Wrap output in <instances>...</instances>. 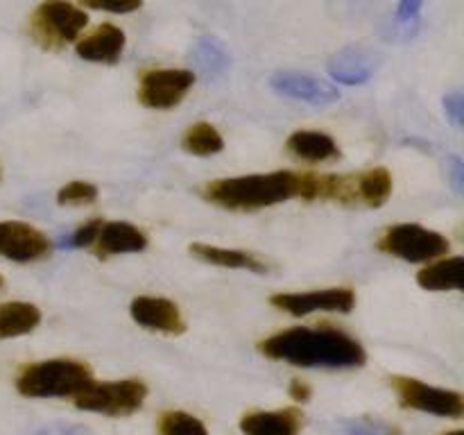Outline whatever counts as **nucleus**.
Here are the masks:
<instances>
[{"label":"nucleus","instance_id":"1","mask_svg":"<svg viewBox=\"0 0 464 435\" xmlns=\"http://www.w3.org/2000/svg\"><path fill=\"white\" fill-rule=\"evenodd\" d=\"M258 352L272 361L297 367H362L367 353L358 340L331 326H293L258 343Z\"/></svg>","mask_w":464,"mask_h":435},{"label":"nucleus","instance_id":"2","mask_svg":"<svg viewBox=\"0 0 464 435\" xmlns=\"http://www.w3.org/2000/svg\"><path fill=\"white\" fill-rule=\"evenodd\" d=\"M204 199L229 211H258L306 195V172L276 170L267 175H245L216 179L204 186Z\"/></svg>","mask_w":464,"mask_h":435},{"label":"nucleus","instance_id":"3","mask_svg":"<svg viewBox=\"0 0 464 435\" xmlns=\"http://www.w3.org/2000/svg\"><path fill=\"white\" fill-rule=\"evenodd\" d=\"M93 381V372L86 362L75 358H50V361L25 365L16 376V390L23 397H77Z\"/></svg>","mask_w":464,"mask_h":435},{"label":"nucleus","instance_id":"4","mask_svg":"<svg viewBox=\"0 0 464 435\" xmlns=\"http://www.w3.org/2000/svg\"><path fill=\"white\" fill-rule=\"evenodd\" d=\"M89 16L66 0H45L30 18V36L44 50H62L77 41Z\"/></svg>","mask_w":464,"mask_h":435},{"label":"nucleus","instance_id":"5","mask_svg":"<svg viewBox=\"0 0 464 435\" xmlns=\"http://www.w3.org/2000/svg\"><path fill=\"white\" fill-rule=\"evenodd\" d=\"M379 249L383 254H390V256L401 258V261L426 263L449 254L451 243L440 231L403 222V225H394L385 229V234L379 240Z\"/></svg>","mask_w":464,"mask_h":435},{"label":"nucleus","instance_id":"6","mask_svg":"<svg viewBox=\"0 0 464 435\" xmlns=\"http://www.w3.org/2000/svg\"><path fill=\"white\" fill-rule=\"evenodd\" d=\"M148 397V385L140 379H122L111 383H91L75 397L80 411L102 412L109 417H127L139 411Z\"/></svg>","mask_w":464,"mask_h":435},{"label":"nucleus","instance_id":"7","mask_svg":"<svg viewBox=\"0 0 464 435\" xmlns=\"http://www.w3.org/2000/svg\"><path fill=\"white\" fill-rule=\"evenodd\" d=\"M390 383L397 392L401 408H408V411L430 412V415L451 417V420L464 415V399L456 390L433 388L411 376H392Z\"/></svg>","mask_w":464,"mask_h":435},{"label":"nucleus","instance_id":"8","mask_svg":"<svg viewBox=\"0 0 464 435\" xmlns=\"http://www.w3.org/2000/svg\"><path fill=\"white\" fill-rule=\"evenodd\" d=\"M195 82V72L186 68H154L145 71L139 84V102L148 109L177 107Z\"/></svg>","mask_w":464,"mask_h":435},{"label":"nucleus","instance_id":"9","mask_svg":"<svg viewBox=\"0 0 464 435\" xmlns=\"http://www.w3.org/2000/svg\"><path fill=\"white\" fill-rule=\"evenodd\" d=\"M270 304L295 317L311 313H352L356 306V293L352 288H324L308 293L272 295Z\"/></svg>","mask_w":464,"mask_h":435},{"label":"nucleus","instance_id":"10","mask_svg":"<svg viewBox=\"0 0 464 435\" xmlns=\"http://www.w3.org/2000/svg\"><path fill=\"white\" fill-rule=\"evenodd\" d=\"M53 252L48 236L27 222H0V256L16 263L41 261Z\"/></svg>","mask_w":464,"mask_h":435},{"label":"nucleus","instance_id":"11","mask_svg":"<svg viewBox=\"0 0 464 435\" xmlns=\"http://www.w3.org/2000/svg\"><path fill=\"white\" fill-rule=\"evenodd\" d=\"M270 86L284 98L306 102L311 107H329L340 100V91L334 84L306 75V72L279 71L270 77Z\"/></svg>","mask_w":464,"mask_h":435},{"label":"nucleus","instance_id":"12","mask_svg":"<svg viewBox=\"0 0 464 435\" xmlns=\"http://www.w3.org/2000/svg\"><path fill=\"white\" fill-rule=\"evenodd\" d=\"M131 317L139 326L148 331H159L168 335H181L186 331V320L179 306L163 297H136L130 306Z\"/></svg>","mask_w":464,"mask_h":435},{"label":"nucleus","instance_id":"13","mask_svg":"<svg viewBox=\"0 0 464 435\" xmlns=\"http://www.w3.org/2000/svg\"><path fill=\"white\" fill-rule=\"evenodd\" d=\"M381 66L379 53L362 45H349L335 53L329 62V72L335 82L344 86L367 84Z\"/></svg>","mask_w":464,"mask_h":435},{"label":"nucleus","instance_id":"14","mask_svg":"<svg viewBox=\"0 0 464 435\" xmlns=\"http://www.w3.org/2000/svg\"><path fill=\"white\" fill-rule=\"evenodd\" d=\"M302 411L299 408H279V411H252L240 417L243 435H299L302 430Z\"/></svg>","mask_w":464,"mask_h":435},{"label":"nucleus","instance_id":"15","mask_svg":"<svg viewBox=\"0 0 464 435\" xmlns=\"http://www.w3.org/2000/svg\"><path fill=\"white\" fill-rule=\"evenodd\" d=\"M122 50H125V32L116 25H109V23L95 27L91 34L77 41L75 45V53L82 59L95 63H116Z\"/></svg>","mask_w":464,"mask_h":435},{"label":"nucleus","instance_id":"16","mask_svg":"<svg viewBox=\"0 0 464 435\" xmlns=\"http://www.w3.org/2000/svg\"><path fill=\"white\" fill-rule=\"evenodd\" d=\"M145 247H148V236L130 222H104L95 238V254L100 258L140 252Z\"/></svg>","mask_w":464,"mask_h":435},{"label":"nucleus","instance_id":"17","mask_svg":"<svg viewBox=\"0 0 464 435\" xmlns=\"http://www.w3.org/2000/svg\"><path fill=\"white\" fill-rule=\"evenodd\" d=\"M188 252L193 254L195 258H199V261L211 263V266L258 272V275L267 272V266L256 256V254L243 252V249H227V247H218V245L193 243L188 247Z\"/></svg>","mask_w":464,"mask_h":435},{"label":"nucleus","instance_id":"18","mask_svg":"<svg viewBox=\"0 0 464 435\" xmlns=\"http://www.w3.org/2000/svg\"><path fill=\"white\" fill-rule=\"evenodd\" d=\"M417 284L424 290L444 293V290H460L464 285V258L449 256L430 263L417 272Z\"/></svg>","mask_w":464,"mask_h":435},{"label":"nucleus","instance_id":"19","mask_svg":"<svg viewBox=\"0 0 464 435\" xmlns=\"http://www.w3.org/2000/svg\"><path fill=\"white\" fill-rule=\"evenodd\" d=\"M290 154L304 161H331L340 157L338 143L329 134L311 130H299L288 139Z\"/></svg>","mask_w":464,"mask_h":435},{"label":"nucleus","instance_id":"20","mask_svg":"<svg viewBox=\"0 0 464 435\" xmlns=\"http://www.w3.org/2000/svg\"><path fill=\"white\" fill-rule=\"evenodd\" d=\"M41 311L34 304L7 302L0 304V340L32 334L39 326Z\"/></svg>","mask_w":464,"mask_h":435},{"label":"nucleus","instance_id":"21","mask_svg":"<svg viewBox=\"0 0 464 435\" xmlns=\"http://www.w3.org/2000/svg\"><path fill=\"white\" fill-rule=\"evenodd\" d=\"M193 62L202 72L208 77L225 75L231 66L229 48L222 44L218 36H202L198 44L193 45Z\"/></svg>","mask_w":464,"mask_h":435},{"label":"nucleus","instance_id":"22","mask_svg":"<svg viewBox=\"0 0 464 435\" xmlns=\"http://www.w3.org/2000/svg\"><path fill=\"white\" fill-rule=\"evenodd\" d=\"M392 172L388 168H372V170L358 172V186H361V207L379 208L392 195Z\"/></svg>","mask_w":464,"mask_h":435},{"label":"nucleus","instance_id":"23","mask_svg":"<svg viewBox=\"0 0 464 435\" xmlns=\"http://www.w3.org/2000/svg\"><path fill=\"white\" fill-rule=\"evenodd\" d=\"M181 148L188 154H195V157H211V154L222 152L225 139L211 122H195L181 136Z\"/></svg>","mask_w":464,"mask_h":435},{"label":"nucleus","instance_id":"24","mask_svg":"<svg viewBox=\"0 0 464 435\" xmlns=\"http://www.w3.org/2000/svg\"><path fill=\"white\" fill-rule=\"evenodd\" d=\"M159 435H208V430L190 412L168 411L159 420Z\"/></svg>","mask_w":464,"mask_h":435},{"label":"nucleus","instance_id":"25","mask_svg":"<svg viewBox=\"0 0 464 435\" xmlns=\"http://www.w3.org/2000/svg\"><path fill=\"white\" fill-rule=\"evenodd\" d=\"M95 199H98V186L91 181H71L57 193V204L62 207H84Z\"/></svg>","mask_w":464,"mask_h":435},{"label":"nucleus","instance_id":"26","mask_svg":"<svg viewBox=\"0 0 464 435\" xmlns=\"http://www.w3.org/2000/svg\"><path fill=\"white\" fill-rule=\"evenodd\" d=\"M347 435H403L401 429L372 417H352L340 424Z\"/></svg>","mask_w":464,"mask_h":435},{"label":"nucleus","instance_id":"27","mask_svg":"<svg viewBox=\"0 0 464 435\" xmlns=\"http://www.w3.org/2000/svg\"><path fill=\"white\" fill-rule=\"evenodd\" d=\"M102 225H104L102 218H95V220L86 222V225H82L80 229H75L66 240H63L62 247H72V249L89 247V245L95 243V238H98Z\"/></svg>","mask_w":464,"mask_h":435},{"label":"nucleus","instance_id":"28","mask_svg":"<svg viewBox=\"0 0 464 435\" xmlns=\"http://www.w3.org/2000/svg\"><path fill=\"white\" fill-rule=\"evenodd\" d=\"M82 5L91 9H102L111 14H130L143 5V0H80Z\"/></svg>","mask_w":464,"mask_h":435},{"label":"nucleus","instance_id":"29","mask_svg":"<svg viewBox=\"0 0 464 435\" xmlns=\"http://www.w3.org/2000/svg\"><path fill=\"white\" fill-rule=\"evenodd\" d=\"M444 113H447V118L451 121V125L456 127V130H462L464 125V95L460 91H453V93H449L447 98H444Z\"/></svg>","mask_w":464,"mask_h":435},{"label":"nucleus","instance_id":"30","mask_svg":"<svg viewBox=\"0 0 464 435\" xmlns=\"http://www.w3.org/2000/svg\"><path fill=\"white\" fill-rule=\"evenodd\" d=\"M421 9H424V0H401L399 5V23H401L406 30L412 32V27L420 23L421 18Z\"/></svg>","mask_w":464,"mask_h":435},{"label":"nucleus","instance_id":"31","mask_svg":"<svg viewBox=\"0 0 464 435\" xmlns=\"http://www.w3.org/2000/svg\"><path fill=\"white\" fill-rule=\"evenodd\" d=\"M32 435H91V430L82 424H68V421H54L36 429Z\"/></svg>","mask_w":464,"mask_h":435},{"label":"nucleus","instance_id":"32","mask_svg":"<svg viewBox=\"0 0 464 435\" xmlns=\"http://www.w3.org/2000/svg\"><path fill=\"white\" fill-rule=\"evenodd\" d=\"M449 177H451V186L458 195L464 193V163L460 157H453L449 163Z\"/></svg>","mask_w":464,"mask_h":435},{"label":"nucleus","instance_id":"33","mask_svg":"<svg viewBox=\"0 0 464 435\" xmlns=\"http://www.w3.org/2000/svg\"><path fill=\"white\" fill-rule=\"evenodd\" d=\"M288 392H290V397L295 399V401H302V403H306L308 399H311L313 390H311V385L306 383V381H299V379H295L293 383H290Z\"/></svg>","mask_w":464,"mask_h":435},{"label":"nucleus","instance_id":"34","mask_svg":"<svg viewBox=\"0 0 464 435\" xmlns=\"http://www.w3.org/2000/svg\"><path fill=\"white\" fill-rule=\"evenodd\" d=\"M442 435H464V430L456 429V430H449V433H442Z\"/></svg>","mask_w":464,"mask_h":435},{"label":"nucleus","instance_id":"35","mask_svg":"<svg viewBox=\"0 0 464 435\" xmlns=\"http://www.w3.org/2000/svg\"><path fill=\"white\" fill-rule=\"evenodd\" d=\"M3 285H5V279H3V276H0V288H3Z\"/></svg>","mask_w":464,"mask_h":435}]
</instances>
